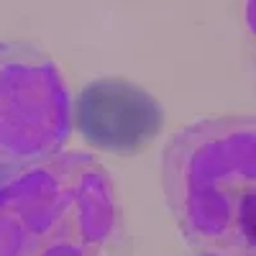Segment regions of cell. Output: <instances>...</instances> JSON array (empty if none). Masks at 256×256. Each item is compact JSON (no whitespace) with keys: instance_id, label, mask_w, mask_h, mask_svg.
I'll return each mask as SVG.
<instances>
[{"instance_id":"1","label":"cell","mask_w":256,"mask_h":256,"mask_svg":"<svg viewBox=\"0 0 256 256\" xmlns=\"http://www.w3.org/2000/svg\"><path fill=\"white\" fill-rule=\"evenodd\" d=\"M162 190L198 256H256V116L177 131L162 152Z\"/></svg>"},{"instance_id":"2","label":"cell","mask_w":256,"mask_h":256,"mask_svg":"<svg viewBox=\"0 0 256 256\" xmlns=\"http://www.w3.org/2000/svg\"><path fill=\"white\" fill-rule=\"evenodd\" d=\"M0 256H134L108 169L59 152L0 184Z\"/></svg>"},{"instance_id":"3","label":"cell","mask_w":256,"mask_h":256,"mask_svg":"<svg viewBox=\"0 0 256 256\" xmlns=\"http://www.w3.org/2000/svg\"><path fill=\"white\" fill-rule=\"evenodd\" d=\"M72 100L56 64L38 49L0 41V184L62 152Z\"/></svg>"},{"instance_id":"4","label":"cell","mask_w":256,"mask_h":256,"mask_svg":"<svg viewBox=\"0 0 256 256\" xmlns=\"http://www.w3.org/2000/svg\"><path fill=\"white\" fill-rule=\"evenodd\" d=\"M72 123L95 148L131 156L154 144L164 110L154 95L128 80H95L77 95Z\"/></svg>"},{"instance_id":"5","label":"cell","mask_w":256,"mask_h":256,"mask_svg":"<svg viewBox=\"0 0 256 256\" xmlns=\"http://www.w3.org/2000/svg\"><path fill=\"white\" fill-rule=\"evenodd\" d=\"M246 28L256 38V0H246Z\"/></svg>"}]
</instances>
